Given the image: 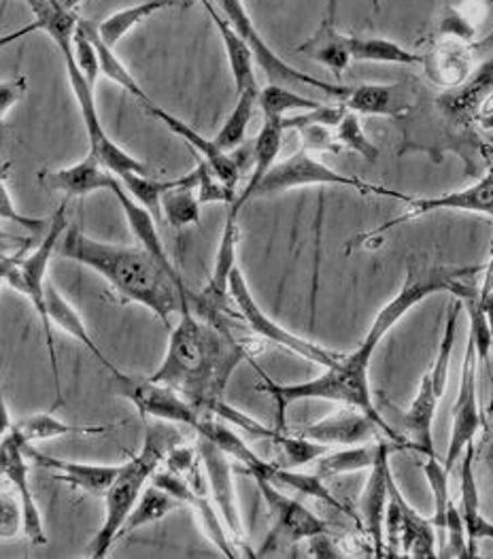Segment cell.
<instances>
[{
  "label": "cell",
  "mask_w": 493,
  "mask_h": 559,
  "mask_svg": "<svg viewBox=\"0 0 493 559\" xmlns=\"http://www.w3.org/2000/svg\"><path fill=\"white\" fill-rule=\"evenodd\" d=\"M483 273V266H447V264H412L407 269V277L398 294L378 311L372 325L360 343V347L342 356L336 366L326 368L324 374L302 381V383H275L268 374L262 372L260 390L270 394L277 404V430L286 432V411L289 404L300 400H329L338 404H351L370 415L387 440L396 442L398 449H412L411 440L400 437L389 424L381 417L372 392H370V361L378 349L381 341L392 332V328L402 320L412 307L423 302L428 296L438 292H452L455 298L464 300L479 292L477 275Z\"/></svg>",
  "instance_id": "obj_1"
},
{
  "label": "cell",
  "mask_w": 493,
  "mask_h": 559,
  "mask_svg": "<svg viewBox=\"0 0 493 559\" xmlns=\"http://www.w3.org/2000/svg\"><path fill=\"white\" fill-rule=\"evenodd\" d=\"M246 356L245 345L226 325L199 318L188 300L181 307V320L170 330L165 360L149 379L170 385L201 413L211 415Z\"/></svg>",
  "instance_id": "obj_2"
},
{
  "label": "cell",
  "mask_w": 493,
  "mask_h": 559,
  "mask_svg": "<svg viewBox=\"0 0 493 559\" xmlns=\"http://www.w3.org/2000/svg\"><path fill=\"white\" fill-rule=\"evenodd\" d=\"M56 253L92 269L123 298L143 305L166 325L190 300V292L177 285L143 247L103 242L85 235L80 226H69Z\"/></svg>",
  "instance_id": "obj_3"
},
{
  "label": "cell",
  "mask_w": 493,
  "mask_h": 559,
  "mask_svg": "<svg viewBox=\"0 0 493 559\" xmlns=\"http://www.w3.org/2000/svg\"><path fill=\"white\" fill-rule=\"evenodd\" d=\"M172 426L175 424L154 419V424L147 426L141 451L130 462L122 464L120 475L105 493V521L89 543V558L103 559L109 556L111 547L120 538L123 521L130 515L139 496L165 462L166 453L181 442V435Z\"/></svg>",
  "instance_id": "obj_4"
},
{
  "label": "cell",
  "mask_w": 493,
  "mask_h": 559,
  "mask_svg": "<svg viewBox=\"0 0 493 559\" xmlns=\"http://www.w3.org/2000/svg\"><path fill=\"white\" fill-rule=\"evenodd\" d=\"M80 24V22H77ZM77 24H62L53 31H49V37L58 45L62 58H64V69L67 78L71 83V90L75 94V100L80 105L85 132L89 139V154L96 156L103 166H107L116 177H122L125 173H141V175H152V168L145 162L136 160L130 156L125 150H122L103 128V121L98 116V107L94 100V87L83 78L82 69L77 67L73 58V35Z\"/></svg>",
  "instance_id": "obj_5"
},
{
  "label": "cell",
  "mask_w": 493,
  "mask_h": 559,
  "mask_svg": "<svg viewBox=\"0 0 493 559\" xmlns=\"http://www.w3.org/2000/svg\"><path fill=\"white\" fill-rule=\"evenodd\" d=\"M69 228L67 222V202L58 206V211L51 215L49 226L45 230V239L26 253V249L20 253L15 266L11 269L7 285L13 287L17 294H22L37 311L43 325V336L47 343V354L51 364L53 385H56V404H62V385H60V366H58V354L53 345V332H51V320L47 313V300H45V283H47V269L56 253L58 240L62 239L64 230Z\"/></svg>",
  "instance_id": "obj_6"
},
{
  "label": "cell",
  "mask_w": 493,
  "mask_h": 559,
  "mask_svg": "<svg viewBox=\"0 0 493 559\" xmlns=\"http://www.w3.org/2000/svg\"><path fill=\"white\" fill-rule=\"evenodd\" d=\"M306 186H342V188H353L362 194L387 197V199L405 200V202L411 200V197H407L402 192L374 186V183H369V181L358 179V177H351V175H342V173L329 168L328 164L315 160L311 156V152H306L304 147L300 152H296L293 156H289L288 160L277 162L264 175L260 186L255 188L253 199L275 197V194L288 192L293 188H306Z\"/></svg>",
  "instance_id": "obj_7"
},
{
  "label": "cell",
  "mask_w": 493,
  "mask_h": 559,
  "mask_svg": "<svg viewBox=\"0 0 493 559\" xmlns=\"http://www.w3.org/2000/svg\"><path fill=\"white\" fill-rule=\"evenodd\" d=\"M217 7L221 11V15L230 22V26L239 33V37L245 40L246 45L253 51L255 62L260 64V69L266 73V78L270 83H279V85H304V87H315L326 92L332 98H340L345 100L351 92L349 85H334L328 81L313 78L309 73H302L293 67H289L286 60H281L270 47L268 43L262 39L260 31L255 28L251 15L246 13L245 2L243 0H217Z\"/></svg>",
  "instance_id": "obj_8"
},
{
  "label": "cell",
  "mask_w": 493,
  "mask_h": 559,
  "mask_svg": "<svg viewBox=\"0 0 493 559\" xmlns=\"http://www.w3.org/2000/svg\"><path fill=\"white\" fill-rule=\"evenodd\" d=\"M228 294L230 298L235 300L237 309H239V316L246 321V325L264 341L277 345V347H284L289 354L302 358V360L313 361V364H320L324 368H332L336 366L338 361L342 360V354L338 352H332L326 349L304 336H298L293 332L286 330L284 325H279L273 318H268L264 313V309L257 305V300L253 298L249 285H246L245 277L241 273V269L237 266L230 275L228 281Z\"/></svg>",
  "instance_id": "obj_9"
},
{
  "label": "cell",
  "mask_w": 493,
  "mask_h": 559,
  "mask_svg": "<svg viewBox=\"0 0 493 559\" xmlns=\"http://www.w3.org/2000/svg\"><path fill=\"white\" fill-rule=\"evenodd\" d=\"M111 374L118 396L128 400L143 419H158L196 430L203 413L170 385L154 381L149 377L123 374L120 368Z\"/></svg>",
  "instance_id": "obj_10"
},
{
  "label": "cell",
  "mask_w": 493,
  "mask_h": 559,
  "mask_svg": "<svg viewBox=\"0 0 493 559\" xmlns=\"http://www.w3.org/2000/svg\"><path fill=\"white\" fill-rule=\"evenodd\" d=\"M453 426L449 449L445 457V468L452 473L459 462L464 449L477 440V435L485 428V417L479 408V358L474 341L468 334V345L459 370V392L452 408Z\"/></svg>",
  "instance_id": "obj_11"
},
{
  "label": "cell",
  "mask_w": 493,
  "mask_h": 559,
  "mask_svg": "<svg viewBox=\"0 0 493 559\" xmlns=\"http://www.w3.org/2000/svg\"><path fill=\"white\" fill-rule=\"evenodd\" d=\"M389 502L385 511V534L389 536V556H398L396 549H402V556L417 559L438 558V543L432 521L423 520L400 491L394 473L387 480Z\"/></svg>",
  "instance_id": "obj_12"
},
{
  "label": "cell",
  "mask_w": 493,
  "mask_h": 559,
  "mask_svg": "<svg viewBox=\"0 0 493 559\" xmlns=\"http://www.w3.org/2000/svg\"><path fill=\"white\" fill-rule=\"evenodd\" d=\"M407 204H409V209L402 215L389 219L387 224H383V226H378L370 233H364V235L349 240L345 249L351 251L356 245H364L369 240H374L376 237L385 235L387 230H392L394 226L407 224L411 219L423 217V215H432V213H438V211L479 213V215H488L493 219V166L481 181H477V183H472L464 190H455V192L443 194V197H434V199H411Z\"/></svg>",
  "instance_id": "obj_13"
},
{
  "label": "cell",
  "mask_w": 493,
  "mask_h": 559,
  "mask_svg": "<svg viewBox=\"0 0 493 559\" xmlns=\"http://www.w3.org/2000/svg\"><path fill=\"white\" fill-rule=\"evenodd\" d=\"M26 444L28 442L15 432V428H11V432L0 439V477L9 480L20 496L24 511V536L33 545L43 547L47 545V532L31 487V460L26 453Z\"/></svg>",
  "instance_id": "obj_14"
},
{
  "label": "cell",
  "mask_w": 493,
  "mask_h": 559,
  "mask_svg": "<svg viewBox=\"0 0 493 559\" xmlns=\"http://www.w3.org/2000/svg\"><path fill=\"white\" fill-rule=\"evenodd\" d=\"M255 485L270 511L273 532L264 543V551L273 547L277 538H288L289 543L309 540L317 534H329L328 523L311 513L302 502L286 496L277 485L264 479H255ZM262 551V554H264Z\"/></svg>",
  "instance_id": "obj_15"
},
{
  "label": "cell",
  "mask_w": 493,
  "mask_h": 559,
  "mask_svg": "<svg viewBox=\"0 0 493 559\" xmlns=\"http://www.w3.org/2000/svg\"><path fill=\"white\" fill-rule=\"evenodd\" d=\"M196 451L201 457V466L205 471L208 493H211L221 520L235 538H243V520H241V511H239V502H237L230 455L224 453L213 440L205 439L201 435L196 442Z\"/></svg>",
  "instance_id": "obj_16"
},
{
  "label": "cell",
  "mask_w": 493,
  "mask_h": 559,
  "mask_svg": "<svg viewBox=\"0 0 493 559\" xmlns=\"http://www.w3.org/2000/svg\"><path fill=\"white\" fill-rule=\"evenodd\" d=\"M378 432H381L378 424L364 411H360L351 404H342V408L334 411L332 415L311 424V426L296 430L293 435L332 447V444L370 442V440L376 439Z\"/></svg>",
  "instance_id": "obj_17"
},
{
  "label": "cell",
  "mask_w": 493,
  "mask_h": 559,
  "mask_svg": "<svg viewBox=\"0 0 493 559\" xmlns=\"http://www.w3.org/2000/svg\"><path fill=\"white\" fill-rule=\"evenodd\" d=\"M39 183L49 192H60L69 199H83L98 190H109L118 183V177L103 166L96 156L87 154L82 162L58 168V170H41Z\"/></svg>",
  "instance_id": "obj_18"
},
{
  "label": "cell",
  "mask_w": 493,
  "mask_h": 559,
  "mask_svg": "<svg viewBox=\"0 0 493 559\" xmlns=\"http://www.w3.org/2000/svg\"><path fill=\"white\" fill-rule=\"evenodd\" d=\"M474 462H477V444H468L459 457V498H461V520L466 527V545H468V558L479 556V543L493 540V523L481 511V498H479V483L474 475Z\"/></svg>",
  "instance_id": "obj_19"
},
{
  "label": "cell",
  "mask_w": 493,
  "mask_h": 559,
  "mask_svg": "<svg viewBox=\"0 0 493 559\" xmlns=\"http://www.w3.org/2000/svg\"><path fill=\"white\" fill-rule=\"evenodd\" d=\"M389 453H392V440H385L376 462L370 468L369 483L360 498L364 525H366V532H369L370 540H372L378 558H385V554H383V549H385V511H387V502H389L387 480L392 475Z\"/></svg>",
  "instance_id": "obj_20"
},
{
  "label": "cell",
  "mask_w": 493,
  "mask_h": 559,
  "mask_svg": "<svg viewBox=\"0 0 493 559\" xmlns=\"http://www.w3.org/2000/svg\"><path fill=\"white\" fill-rule=\"evenodd\" d=\"M493 98V58L474 69L461 85L438 98L441 111L453 123H470Z\"/></svg>",
  "instance_id": "obj_21"
},
{
  "label": "cell",
  "mask_w": 493,
  "mask_h": 559,
  "mask_svg": "<svg viewBox=\"0 0 493 559\" xmlns=\"http://www.w3.org/2000/svg\"><path fill=\"white\" fill-rule=\"evenodd\" d=\"M147 111H149L154 118H158V120L163 121L172 134L181 136V139L194 150V154H199V158L208 164V168L215 173V177H217L224 186H228L230 190L237 192V183H239V177H241V166H239V162L235 160L228 152L219 150L213 139H205V136L199 134L194 128H190L185 121L175 118L172 114H168L165 109L156 107L154 103L147 107Z\"/></svg>",
  "instance_id": "obj_22"
},
{
  "label": "cell",
  "mask_w": 493,
  "mask_h": 559,
  "mask_svg": "<svg viewBox=\"0 0 493 559\" xmlns=\"http://www.w3.org/2000/svg\"><path fill=\"white\" fill-rule=\"evenodd\" d=\"M28 460L49 471L53 477L71 487H77L89 496H105L111 483L120 475L122 466H107V464H82V462H67L37 451L33 444H26Z\"/></svg>",
  "instance_id": "obj_23"
},
{
  "label": "cell",
  "mask_w": 493,
  "mask_h": 559,
  "mask_svg": "<svg viewBox=\"0 0 493 559\" xmlns=\"http://www.w3.org/2000/svg\"><path fill=\"white\" fill-rule=\"evenodd\" d=\"M342 105L358 116L402 120L411 114L412 98L411 92L398 83H364L351 87Z\"/></svg>",
  "instance_id": "obj_24"
},
{
  "label": "cell",
  "mask_w": 493,
  "mask_h": 559,
  "mask_svg": "<svg viewBox=\"0 0 493 559\" xmlns=\"http://www.w3.org/2000/svg\"><path fill=\"white\" fill-rule=\"evenodd\" d=\"M111 192L116 194V199L120 202L123 217H125V222H128L132 235L141 242V247L165 269L166 273L172 277V281H175L177 285L185 287L181 275L177 273V269L172 266V262H170V258H168V253H166L165 242H163L160 233H158V219H156L143 204H139L136 200L132 199V197L123 190L120 179H118V183L111 188Z\"/></svg>",
  "instance_id": "obj_25"
},
{
  "label": "cell",
  "mask_w": 493,
  "mask_h": 559,
  "mask_svg": "<svg viewBox=\"0 0 493 559\" xmlns=\"http://www.w3.org/2000/svg\"><path fill=\"white\" fill-rule=\"evenodd\" d=\"M245 473L251 475L253 479L268 480L277 487H286V489H291L296 493L317 498L329 507H334L336 511L353 515V513H349V509L342 502H338L332 496V491L326 487V483L320 475H306V473H300L298 468H286V466H279L277 462H266L262 457L253 460L249 466H245Z\"/></svg>",
  "instance_id": "obj_26"
},
{
  "label": "cell",
  "mask_w": 493,
  "mask_h": 559,
  "mask_svg": "<svg viewBox=\"0 0 493 559\" xmlns=\"http://www.w3.org/2000/svg\"><path fill=\"white\" fill-rule=\"evenodd\" d=\"M281 118H264V123L255 136L253 143V173L251 179L245 186V190L241 194H237L235 202L230 204L228 211L241 215L243 206L249 200H253L255 188L260 186V181L264 179V175L277 164V156L281 152V143H284V123Z\"/></svg>",
  "instance_id": "obj_27"
},
{
  "label": "cell",
  "mask_w": 493,
  "mask_h": 559,
  "mask_svg": "<svg viewBox=\"0 0 493 559\" xmlns=\"http://www.w3.org/2000/svg\"><path fill=\"white\" fill-rule=\"evenodd\" d=\"M336 0H329L328 13L317 28V33L302 45L296 47L298 53L309 56L311 60L326 67L336 78L349 67L351 56L347 49V37L336 31Z\"/></svg>",
  "instance_id": "obj_28"
},
{
  "label": "cell",
  "mask_w": 493,
  "mask_h": 559,
  "mask_svg": "<svg viewBox=\"0 0 493 559\" xmlns=\"http://www.w3.org/2000/svg\"><path fill=\"white\" fill-rule=\"evenodd\" d=\"M203 7H205L206 13L211 15V20H213V24H215V28L221 37V43H224L237 94L246 92V90H260L257 81H255V71H253L255 58H253L251 47L239 37V33L230 26V22L221 15V11L215 7L213 0H208Z\"/></svg>",
  "instance_id": "obj_29"
},
{
  "label": "cell",
  "mask_w": 493,
  "mask_h": 559,
  "mask_svg": "<svg viewBox=\"0 0 493 559\" xmlns=\"http://www.w3.org/2000/svg\"><path fill=\"white\" fill-rule=\"evenodd\" d=\"M430 80L445 90H453L472 73V51L461 43H447L428 58H423Z\"/></svg>",
  "instance_id": "obj_30"
},
{
  "label": "cell",
  "mask_w": 493,
  "mask_h": 559,
  "mask_svg": "<svg viewBox=\"0 0 493 559\" xmlns=\"http://www.w3.org/2000/svg\"><path fill=\"white\" fill-rule=\"evenodd\" d=\"M45 300H47V313H49V320H51V325L56 323V325H60L67 334H71L73 338H77L82 345H85L98 361L105 366V368H109L111 372H116L118 370V366H113L111 361L107 360V356L100 352V347L94 343V338L89 336V332H87V328H85V323H83L82 318H80V313L71 307V302L58 292V287L51 283V280L47 277V283H45Z\"/></svg>",
  "instance_id": "obj_31"
},
{
  "label": "cell",
  "mask_w": 493,
  "mask_h": 559,
  "mask_svg": "<svg viewBox=\"0 0 493 559\" xmlns=\"http://www.w3.org/2000/svg\"><path fill=\"white\" fill-rule=\"evenodd\" d=\"M199 173L181 177V183L163 197V219L175 230L185 226H201V200H199Z\"/></svg>",
  "instance_id": "obj_32"
},
{
  "label": "cell",
  "mask_w": 493,
  "mask_h": 559,
  "mask_svg": "<svg viewBox=\"0 0 493 559\" xmlns=\"http://www.w3.org/2000/svg\"><path fill=\"white\" fill-rule=\"evenodd\" d=\"M194 0H145L141 4L128 7L122 11L111 13L109 17H105L98 26V35L100 39L105 40L109 47L116 49V45L141 22L149 20L154 13L163 11V9H170V7H190Z\"/></svg>",
  "instance_id": "obj_33"
},
{
  "label": "cell",
  "mask_w": 493,
  "mask_h": 559,
  "mask_svg": "<svg viewBox=\"0 0 493 559\" xmlns=\"http://www.w3.org/2000/svg\"><path fill=\"white\" fill-rule=\"evenodd\" d=\"M383 444L385 440H370L362 444H351L340 451H328L317 460V475L322 479H334V477L366 471V468L370 471Z\"/></svg>",
  "instance_id": "obj_34"
},
{
  "label": "cell",
  "mask_w": 493,
  "mask_h": 559,
  "mask_svg": "<svg viewBox=\"0 0 493 559\" xmlns=\"http://www.w3.org/2000/svg\"><path fill=\"white\" fill-rule=\"evenodd\" d=\"M13 428L28 444L41 442V440L60 439V437H96V435H105L109 430L103 426H73V424L58 419L51 413H35V415L13 424Z\"/></svg>",
  "instance_id": "obj_35"
},
{
  "label": "cell",
  "mask_w": 493,
  "mask_h": 559,
  "mask_svg": "<svg viewBox=\"0 0 493 559\" xmlns=\"http://www.w3.org/2000/svg\"><path fill=\"white\" fill-rule=\"evenodd\" d=\"M347 49L351 60L378 62V64H423V56L405 49L402 45L381 37H356L347 35Z\"/></svg>",
  "instance_id": "obj_36"
},
{
  "label": "cell",
  "mask_w": 493,
  "mask_h": 559,
  "mask_svg": "<svg viewBox=\"0 0 493 559\" xmlns=\"http://www.w3.org/2000/svg\"><path fill=\"white\" fill-rule=\"evenodd\" d=\"M181 502L177 498H172L168 491H165L163 487H158L156 483L147 485L143 489V493L139 496L136 504L132 507L130 515L123 521L122 532H120V538L123 534H130V532H136L149 523H156V521L165 520L168 513H172L175 509H179Z\"/></svg>",
  "instance_id": "obj_37"
},
{
  "label": "cell",
  "mask_w": 493,
  "mask_h": 559,
  "mask_svg": "<svg viewBox=\"0 0 493 559\" xmlns=\"http://www.w3.org/2000/svg\"><path fill=\"white\" fill-rule=\"evenodd\" d=\"M423 473L425 479L430 483L432 496H434V518L432 525L436 532V543H438V558L443 556L445 543H447V511L452 504V493H449V471L445 468V464H441V460L436 455H428L425 464H423Z\"/></svg>",
  "instance_id": "obj_38"
},
{
  "label": "cell",
  "mask_w": 493,
  "mask_h": 559,
  "mask_svg": "<svg viewBox=\"0 0 493 559\" xmlns=\"http://www.w3.org/2000/svg\"><path fill=\"white\" fill-rule=\"evenodd\" d=\"M82 24L83 28L87 31V35L94 40V45H96L98 60H100V73H103L107 80L118 83L120 87H123L128 94H132L134 98H139L145 107H149V105H152V98L145 94V90L139 85V81L132 78V73L123 67V62L118 58V53L113 51V47H109L105 40L100 39L96 22L82 20Z\"/></svg>",
  "instance_id": "obj_39"
},
{
  "label": "cell",
  "mask_w": 493,
  "mask_h": 559,
  "mask_svg": "<svg viewBox=\"0 0 493 559\" xmlns=\"http://www.w3.org/2000/svg\"><path fill=\"white\" fill-rule=\"evenodd\" d=\"M257 94H260V90H246V92L237 94L239 98H237L235 109L230 111V116L219 128L217 136L213 139L219 150L230 154L245 143L246 128H249V121L253 118L255 105H257Z\"/></svg>",
  "instance_id": "obj_40"
},
{
  "label": "cell",
  "mask_w": 493,
  "mask_h": 559,
  "mask_svg": "<svg viewBox=\"0 0 493 559\" xmlns=\"http://www.w3.org/2000/svg\"><path fill=\"white\" fill-rule=\"evenodd\" d=\"M324 103L313 100L309 96L298 94L296 90H289L286 85L270 83L260 90L257 94V107L262 109L264 118H288L293 111H313L320 109Z\"/></svg>",
  "instance_id": "obj_41"
},
{
  "label": "cell",
  "mask_w": 493,
  "mask_h": 559,
  "mask_svg": "<svg viewBox=\"0 0 493 559\" xmlns=\"http://www.w3.org/2000/svg\"><path fill=\"white\" fill-rule=\"evenodd\" d=\"M118 179H120L123 190L139 204H143L158 222L163 219V197L168 190H172L175 186L181 183V177L172 179V181H160L152 175H141V173H125Z\"/></svg>",
  "instance_id": "obj_42"
},
{
  "label": "cell",
  "mask_w": 493,
  "mask_h": 559,
  "mask_svg": "<svg viewBox=\"0 0 493 559\" xmlns=\"http://www.w3.org/2000/svg\"><path fill=\"white\" fill-rule=\"evenodd\" d=\"M270 442L279 449V466L286 468H300L306 464L317 462L324 453H328V444L315 442V440L302 439L298 435H288L277 430V435L270 439Z\"/></svg>",
  "instance_id": "obj_43"
},
{
  "label": "cell",
  "mask_w": 493,
  "mask_h": 559,
  "mask_svg": "<svg viewBox=\"0 0 493 559\" xmlns=\"http://www.w3.org/2000/svg\"><path fill=\"white\" fill-rule=\"evenodd\" d=\"M334 132H336V141H338L340 147H347V150L360 154V156H362L364 160H369L370 164H374V162L378 160L381 152H378V147L366 136V132H364V128H362V123H360V116H358V114H353V111L347 109L345 116H342V120L338 121V126L334 128Z\"/></svg>",
  "instance_id": "obj_44"
},
{
  "label": "cell",
  "mask_w": 493,
  "mask_h": 559,
  "mask_svg": "<svg viewBox=\"0 0 493 559\" xmlns=\"http://www.w3.org/2000/svg\"><path fill=\"white\" fill-rule=\"evenodd\" d=\"M24 534V511L15 489H0V543Z\"/></svg>",
  "instance_id": "obj_45"
},
{
  "label": "cell",
  "mask_w": 493,
  "mask_h": 559,
  "mask_svg": "<svg viewBox=\"0 0 493 559\" xmlns=\"http://www.w3.org/2000/svg\"><path fill=\"white\" fill-rule=\"evenodd\" d=\"M73 58L77 62V67L82 69L83 78L94 87L98 75H100V60H98V51L92 37L87 35V31L83 28L82 20L75 28L73 35Z\"/></svg>",
  "instance_id": "obj_46"
},
{
  "label": "cell",
  "mask_w": 493,
  "mask_h": 559,
  "mask_svg": "<svg viewBox=\"0 0 493 559\" xmlns=\"http://www.w3.org/2000/svg\"><path fill=\"white\" fill-rule=\"evenodd\" d=\"M7 168H9V166L0 162V219H2V222H11V224H17V226L31 230L33 235L45 233L47 226H49V219L28 217V215L20 213L17 206L13 204V199H11L9 188H7Z\"/></svg>",
  "instance_id": "obj_47"
},
{
  "label": "cell",
  "mask_w": 493,
  "mask_h": 559,
  "mask_svg": "<svg viewBox=\"0 0 493 559\" xmlns=\"http://www.w3.org/2000/svg\"><path fill=\"white\" fill-rule=\"evenodd\" d=\"M196 173H199V188H196V192H199L201 204H206V202H226V204L230 206V204L235 202L237 192L230 190L228 186H224V183L215 177V173L208 168V164H206L205 160L199 158Z\"/></svg>",
  "instance_id": "obj_48"
},
{
  "label": "cell",
  "mask_w": 493,
  "mask_h": 559,
  "mask_svg": "<svg viewBox=\"0 0 493 559\" xmlns=\"http://www.w3.org/2000/svg\"><path fill=\"white\" fill-rule=\"evenodd\" d=\"M26 90H28V81H26V78L0 81V126H2L4 116L9 114V109L22 100V96L26 94Z\"/></svg>",
  "instance_id": "obj_49"
},
{
  "label": "cell",
  "mask_w": 493,
  "mask_h": 559,
  "mask_svg": "<svg viewBox=\"0 0 493 559\" xmlns=\"http://www.w3.org/2000/svg\"><path fill=\"white\" fill-rule=\"evenodd\" d=\"M479 300H481V307L485 311V318H488V325H490V334H492V356H493V289L490 292H481L479 289ZM488 413L493 415V377H492V402H490V408Z\"/></svg>",
  "instance_id": "obj_50"
},
{
  "label": "cell",
  "mask_w": 493,
  "mask_h": 559,
  "mask_svg": "<svg viewBox=\"0 0 493 559\" xmlns=\"http://www.w3.org/2000/svg\"><path fill=\"white\" fill-rule=\"evenodd\" d=\"M13 428V421H11V413H9V404L4 399V383H2V372H0V439L7 437Z\"/></svg>",
  "instance_id": "obj_51"
},
{
  "label": "cell",
  "mask_w": 493,
  "mask_h": 559,
  "mask_svg": "<svg viewBox=\"0 0 493 559\" xmlns=\"http://www.w3.org/2000/svg\"><path fill=\"white\" fill-rule=\"evenodd\" d=\"M24 251V249H22ZM20 251V253H22ZM20 253H15V255H4L2 251H0V287L2 285H7V277H9V273H11V269L15 266V262H17V258H20Z\"/></svg>",
  "instance_id": "obj_52"
},
{
  "label": "cell",
  "mask_w": 493,
  "mask_h": 559,
  "mask_svg": "<svg viewBox=\"0 0 493 559\" xmlns=\"http://www.w3.org/2000/svg\"><path fill=\"white\" fill-rule=\"evenodd\" d=\"M11 240H15V242H26V239H17V237H11V235H7V233L0 228V249H2L4 245H9Z\"/></svg>",
  "instance_id": "obj_53"
},
{
  "label": "cell",
  "mask_w": 493,
  "mask_h": 559,
  "mask_svg": "<svg viewBox=\"0 0 493 559\" xmlns=\"http://www.w3.org/2000/svg\"><path fill=\"white\" fill-rule=\"evenodd\" d=\"M62 2H64L69 9H77V7L82 4L83 0H62Z\"/></svg>",
  "instance_id": "obj_54"
},
{
  "label": "cell",
  "mask_w": 493,
  "mask_h": 559,
  "mask_svg": "<svg viewBox=\"0 0 493 559\" xmlns=\"http://www.w3.org/2000/svg\"><path fill=\"white\" fill-rule=\"evenodd\" d=\"M490 466H492V477H493V444H492V453H490Z\"/></svg>",
  "instance_id": "obj_55"
},
{
  "label": "cell",
  "mask_w": 493,
  "mask_h": 559,
  "mask_svg": "<svg viewBox=\"0 0 493 559\" xmlns=\"http://www.w3.org/2000/svg\"><path fill=\"white\" fill-rule=\"evenodd\" d=\"M201 2H203V4H205V2H208V0H201Z\"/></svg>",
  "instance_id": "obj_56"
}]
</instances>
